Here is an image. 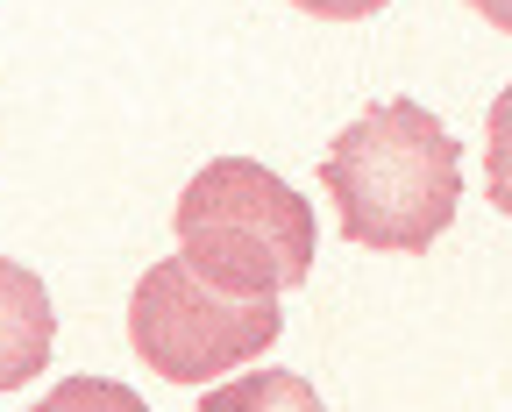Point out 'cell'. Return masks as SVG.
<instances>
[{"label":"cell","mask_w":512,"mask_h":412,"mask_svg":"<svg viewBox=\"0 0 512 412\" xmlns=\"http://www.w3.org/2000/svg\"><path fill=\"white\" fill-rule=\"evenodd\" d=\"M57 349V313H50V292L36 270L0 256V398L22 391Z\"/></svg>","instance_id":"4"},{"label":"cell","mask_w":512,"mask_h":412,"mask_svg":"<svg viewBox=\"0 0 512 412\" xmlns=\"http://www.w3.org/2000/svg\"><path fill=\"white\" fill-rule=\"evenodd\" d=\"M36 412H150L128 384H114V377H64Z\"/></svg>","instance_id":"7"},{"label":"cell","mask_w":512,"mask_h":412,"mask_svg":"<svg viewBox=\"0 0 512 412\" xmlns=\"http://www.w3.org/2000/svg\"><path fill=\"white\" fill-rule=\"evenodd\" d=\"M292 8H306V15H320V22H363V15L384 8V0H292Z\"/></svg>","instance_id":"8"},{"label":"cell","mask_w":512,"mask_h":412,"mask_svg":"<svg viewBox=\"0 0 512 412\" xmlns=\"http://www.w3.org/2000/svg\"><path fill=\"white\" fill-rule=\"evenodd\" d=\"M200 412H328V405H320L313 384L292 377V370H256V377H235V384L207 391Z\"/></svg>","instance_id":"5"},{"label":"cell","mask_w":512,"mask_h":412,"mask_svg":"<svg viewBox=\"0 0 512 412\" xmlns=\"http://www.w3.org/2000/svg\"><path fill=\"white\" fill-rule=\"evenodd\" d=\"M285 334V306L271 292H228L207 285L185 256L150 263L128 299V349L164 384H214L242 363H256Z\"/></svg>","instance_id":"3"},{"label":"cell","mask_w":512,"mask_h":412,"mask_svg":"<svg viewBox=\"0 0 512 412\" xmlns=\"http://www.w3.org/2000/svg\"><path fill=\"white\" fill-rule=\"evenodd\" d=\"M178 256L200 270L207 285L228 292H292L313 278V206L292 192L278 171L249 157H214L200 178L178 192L171 214Z\"/></svg>","instance_id":"2"},{"label":"cell","mask_w":512,"mask_h":412,"mask_svg":"<svg viewBox=\"0 0 512 412\" xmlns=\"http://www.w3.org/2000/svg\"><path fill=\"white\" fill-rule=\"evenodd\" d=\"M335 221L363 249H434L463 199V150L420 100L356 114L320 164Z\"/></svg>","instance_id":"1"},{"label":"cell","mask_w":512,"mask_h":412,"mask_svg":"<svg viewBox=\"0 0 512 412\" xmlns=\"http://www.w3.org/2000/svg\"><path fill=\"white\" fill-rule=\"evenodd\" d=\"M484 192L498 214H512V86L491 100V121H484Z\"/></svg>","instance_id":"6"},{"label":"cell","mask_w":512,"mask_h":412,"mask_svg":"<svg viewBox=\"0 0 512 412\" xmlns=\"http://www.w3.org/2000/svg\"><path fill=\"white\" fill-rule=\"evenodd\" d=\"M470 8H477L491 29H505V36H512V0H470Z\"/></svg>","instance_id":"9"}]
</instances>
